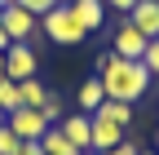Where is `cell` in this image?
I'll use <instances>...</instances> for the list:
<instances>
[{
    "label": "cell",
    "instance_id": "6da1fadb",
    "mask_svg": "<svg viewBox=\"0 0 159 155\" xmlns=\"http://www.w3.org/2000/svg\"><path fill=\"white\" fill-rule=\"evenodd\" d=\"M97 80H102L106 98L115 102H142V93L150 89V71L137 62V58H119V53H106L97 58Z\"/></svg>",
    "mask_w": 159,
    "mask_h": 155
},
{
    "label": "cell",
    "instance_id": "7a4b0ae2",
    "mask_svg": "<svg viewBox=\"0 0 159 155\" xmlns=\"http://www.w3.org/2000/svg\"><path fill=\"white\" fill-rule=\"evenodd\" d=\"M40 27H44V35H49L53 45H62V49L80 45V40H84V35H89L84 27L75 22V13H71V5H57V9H49L44 18H40Z\"/></svg>",
    "mask_w": 159,
    "mask_h": 155
},
{
    "label": "cell",
    "instance_id": "3957f363",
    "mask_svg": "<svg viewBox=\"0 0 159 155\" xmlns=\"http://www.w3.org/2000/svg\"><path fill=\"white\" fill-rule=\"evenodd\" d=\"M0 27H5V35H9V45H22V40H31V35L40 31V18L31 13V9H22V5H9L0 9Z\"/></svg>",
    "mask_w": 159,
    "mask_h": 155
},
{
    "label": "cell",
    "instance_id": "277c9868",
    "mask_svg": "<svg viewBox=\"0 0 159 155\" xmlns=\"http://www.w3.org/2000/svg\"><path fill=\"white\" fill-rule=\"evenodd\" d=\"M35 67H40V58H35L31 40H22V45H9V49H5V80L22 84V80H31V75H35Z\"/></svg>",
    "mask_w": 159,
    "mask_h": 155
},
{
    "label": "cell",
    "instance_id": "5b68a950",
    "mask_svg": "<svg viewBox=\"0 0 159 155\" xmlns=\"http://www.w3.org/2000/svg\"><path fill=\"white\" fill-rule=\"evenodd\" d=\"M5 124H9L22 142H40V138H44V129H49V120H44L35 106H18V111H9Z\"/></svg>",
    "mask_w": 159,
    "mask_h": 155
},
{
    "label": "cell",
    "instance_id": "8992f818",
    "mask_svg": "<svg viewBox=\"0 0 159 155\" xmlns=\"http://www.w3.org/2000/svg\"><path fill=\"white\" fill-rule=\"evenodd\" d=\"M146 45H150V40H146L133 22H119L115 35H111V53H119V58H137V62L146 58Z\"/></svg>",
    "mask_w": 159,
    "mask_h": 155
},
{
    "label": "cell",
    "instance_id": "52a82bcc",
    "mask_svg": "<svg viewBox=\"0 0 159 155\" xmlns=\"http://www.w3.org/2000/svg\"><path fill=\"white\" fill-rule=\"evenodd\" d=\"M57 129H62V138L80 151V155H89V142H93V120H89V115L84 111H75V115H66V120L62 124H57Z\"/></svg>",
    "mask_w": 159,
    "mask_h": 155
},
{
    "label": "cell",
    "instance_id": "ba28073f",
    "mask_svg": "<svg viewBox=\"0 0 159 155\" xmlns=\"http://www.w3.org/2000/svg\"><path fill=\"white\" fill-rule=\"evenodd\" d=\"M89 120H93V142H89V155H93V151H115L119 142L128 138V129H119V124L102 120V115H89Z\"/></svg>",
    "mask_w": 159,
    "mask_h": 155
},
{
    "label": "cell",
    "instance_id": "9c48e42d",
    "mask_svg": "<svg viewBox=\"0 0 159 155\" xmlns=\"http://www.w3.org/2000/svg\"><path fill=\"white\" fill-rule=\"evenodd\" d=\"M128 22L146 35V40H159V0H137L133 13H128Z\"/></svg>",
    "mask_w": 159,
    "mask_h": 155
},
{
    "label": "cell",
    "instance_id": "30bf717a",
    "mask_svg": "<svg viewBox=\"0 0 159 155\" xmlns=\"http://www.w3.org/2000/svg\"><path fill=\"white\" fill-rule=\"evenodd\" d=\"M71 13H75V22L84 31H97L106 22V5H102V0H71Z\"/></svg>",
    "mask_w": 159,
    "mask_h": 155
},
{
    "label": "cell",
    "instance_id": "8fae6325",
    "mask_svg": "<svg viewBox=\"0 0 159 155\" xmlns=\"http://www.w3.org/2000/svg\"><path fill=\"white\" fill-rule=\"evenodd\" d=\"M75 102H80V111H84V115H93L97 106L106 102V89H102V80H97V75H89V80L80 84V93H75Z\"/></svg>",
    "mask_w": 159,
    "mask_h": 155
},
{
    "label": "cell",
    "instance_id": "7c38bea8",
    "mask_svg": "<svg viewBox=\"0 0 159 155\" xmlns=\"http://www.w3.org/2000/svg\"><path fill=\"white\" fill-rule=\"evenodd\" d=\"M93 115H102V120H111V124H119V129H133V102H115V98H106Z\"/></svg>",
    "mask_w": 159,
    "mask_h": 155
},
{
    "label": "cell",
    "instance_id": "4fadbf2b",
    "mask_svg": "<svg viewBox=\"0 0 159 155\" xmlns=\"http://www.w3.org/2000/svg\"><path fill=\"white\" fill-rule=\"evenodd\" d=\"M40 151H44V155H80V151L62 138V129H57V124H49V129H44V138H40Z\"/></svg>",
    "mask_w": 159,
    "mask_h": 155
},
{
    "label": "cell",
    "instance_id": "5bb4252c",
    "mask_svg": "<svg viewBox=\"0 0 159 155\" xmlns=\"http://www.w3.org/2000/svg\"><path fill=\"white\" fill-rule=\"evenodd\" d=\"M18 98H22V106H44L49 102V89L44 84H40V75H31V80H22V84H18Z\"/></svg>",
    "mask_w": 159,
    "mask_h": 155
},
{
    "label": "cell",
    "instance_id": "9a60e30c",
    "mask_svg": "<svg viewBox=\"0 0 159 155\" xmlns=\"http://www.w3.org/2000/svg\"><path fill=\"white\" fill-rule=\"evenodd\" d=\"M22 106V98H18V84L13 80H0V115H9Z\"/></svg>",
    "mask_w": 159,
    "mask_h": 155
},
{
    "label": "cell",
    "instance_id": "2e32d148",
    "mask_svg": "<svg viewBox=\"0 0 159 155\" xmlns=\"http://www.w3.org/2000/svg\"><path fill=\"white\" fill-rule=\"evenodd\" d=\"M18 151H22V138L9 124H0V155H18Z\"/></svg>",
    "mask_w": 159,
    "mask_h": 155
},
{
    "label": "cell",
    "instance_id": "e0dca14e",
    "mask_svg": "<svg viewBox=\"0 0 159 155\" xmlns=\"http://www.w3.org/2000/svg\"><path fill=\"white\" fill-rule=\"evenodd\" d=\"M13 5H22V9H31L35 18H44L49 9H57V5H62V0H13Z\"/></svg>",
    "mask_w": 159,
    "mask_h": 155
},
{
    "label": "cell",
    "instance_id": "ac0fdd59",
    "mask_svg": "<svg viewBox=\"0 0 159 155\" xmlns=\"http://www.w3.org/2000/svg\"><path fill=\"white\" fill-rule=\"evenodd\" d=\"M142 67L150 71V80L159 75V40H150V45H146V58H142Z\"/></svg>",
    "mask_w": 159,
    "mask_h": 155
},
{
    "label": "cell",
    "instance_id": "d6986e66",
    "mask_svg": "<svg viewBox=\"0 0 159 155\" xmlns=\"http://www.w3.org/2000/svg\"><path fill=\"white\" fill-rule=\"evenodd\" d=\"M40 115H44V120H49V124H57V115H62V102H57V98H53V93H49V102H44V106H40Z\"/></svg>",
    "mask_w": 159,
    "mask_h": 155
},
{
    "label": "cell",
    "instance_id": "ffe728a7",
    "mask_svg": "<svg viewBox=\"0 0 159 155\" xmlns=\"http://www.w3.org/2000/svg\"><path fill=\"white\" fill-rule=\"evenodd\" d=\"M93 155H142V151H137V142H133V138H124L115 151H93Z\"/></svg>",
    "mask_w": 159,
    "mask_h": 155
},
{
    "label": "cell",
    "instance_id": "44dd1931",
    "mask_svg": "<svg viewBox=\"0 0 159 155\" xmlns=\"http://www.w3.org/2000/svg\"><path fill=\"white\" fill-rule=\"evenodd\" d=\"M102 5H106V9H119V13H124V18H128V13H133V5H137V0H102Z\"/></svg>",
    "mask_w": 159,
    "mask_h": 155
},
{
    "label": "cell",
    "instance_id": "7402d4cb",
    "mask_svg": "<svg viewBox=\"0 0 159 155\" xmlns=\"http://www.w3.org/2000/svg\"><path fill=\"white\" fill-rule=\"evenodd\" d=\"M18 155H44V151H40V142H22V151H18Z\"/></svg>",
    "mask_w": 159,
    "mask_h": 155
},
{
    "label": "cell",
    "instance_id": "603a6c76",
    "mask_svg": "<svg viewBox=\"0 0 159 155\" xmlns=\"http://www.w3.org/2000/svg\"><path fill=\"white\" fill-rule=\"evenodd\" d=\"M9 49V35H5V27H0V53H5Z\"/></svg>",
    "mask_w": 159,
    "mask_h": 155
},
{
    "label": "cell",
    "instance_id": "cb8c5ba5",
    "mask_svg": "<svg viewBox=\"0 0 159 155\" xmlns=\"http://www.w3.org/2000/svg\"><path fill=\"white\" fill-rule=\"evenodd\" d=\"M0 80H5V53H0Z\"/></svg>",
    "mask_w": 159,
    "mask_h": 155
},
{
    "label": "cell",
    "instance_id": "d4e9b609",
    "mask_svg": "<svg viewBox=\"0 0 159 155\" xmlns=\"http://www.w3.org/2000/svg\"><path fill=\"white\" fill-rule=\"evenodd\" d=\"M142 155H159V151H142Z\"/></svg>",
    "mask_w": 159,
    "mask_h": 155
},
{
    "label": "cell",
    "instance_id": "484cf974",
    "mask_svg": "<svg viewBox=\"0 0 159 155\" xmlns=\"http://www.w3.org/2000/svg\"><path fill=\"white\" fill-rule=\"evenodd\" d=\"M5 5H9V0H0V9H5Z\"/></svg>",
    "mask_w": 159,
    "mask_h": 155
},
{
    "label": "cell",
    "instance_id": "4316f807",
    "mask_svg": "<svg viewBox=\"0 0 159 155\" xmlns=\"http://www.w3.org/2000/svg\"><path fill=\"white\" fill-rule=\"evenodd\" d=\"M155 151H159V138H155Z\"/></svg>",
    "mask_w": 159,
    "mask_h": 155
}]
</instances>
